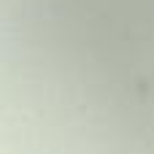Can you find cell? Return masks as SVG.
<instances>
[{"instance_id":"6da1fadb","label":"cell","mask_w":154,"mask_h":154,"mask_svg":"<svg viewBox=\"0 0 154 154\" xmlns=\"http://www.w3.org/2000/svg\"><path fill=\"white\" fill-rule=\"evenodd\" d=\"M14 89H16V68H14ZM16 114H19V92H16ZM19 135H22V116H19ZM22 154H24V141H22Z\"/></svg>"},{"instance_id":"7a4b0ae2","label":"cell","mask_w":154,"mask_h":154,"mask_svg":"<svg viewBox=\"0 0 154 154\" xmlns=\"http://www.w3.org/2000/svg\"><path fill=\"white\" fill-rule=\"evenodd\" d=\"M89 3H92V0H87V5H89Z\"/></svg>"}]
</instances>
